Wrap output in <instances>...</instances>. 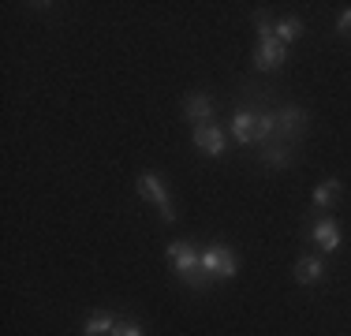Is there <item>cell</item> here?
Returning a JSON list of instances; mask_svg holds the SVG:
<instances>
[{"mask_svg":"<svg viewBox=\"0 0 351 336\" xmlns=\"http://www.w3.org/2000/svg\"><path fill=\"white\" fill-rule=\"evenodd\" d=\"M284 56H288V45H280L277 38H273V41H258V49H254V67L273 71V67L284 64Z\"/></svg>","mask_w":351,"mask_h":336,"instance_id":"30bf717a","label":"cell"},{"mask_svg":"<svg viewBox=\"0 0 351 336\" xmlns=\"http://www.w3.org/2000/svg\"><path fill=\"white\" fill-rule=\"evenodd\" d=\"M191 142H195L202 154H210V157L224 154V131L217 128V123H198V128H191Z\"/></svg>","mask_w":351,"mask_h":336,"instance_id":"5b68a950","label":"cell"},{"mask_svg":"<svg viewBox=\"0 0 351 336\" xmlns=\"http://www.w3.org/2000/svg\"><path fill=\"white\" fill-rule=\"evenodd\" d=\"M265 168H288L295 161V146L291 142H269V146H262V157H258Z\"/></svg>","mask_w":351,"mask_h":336,"instance_id":"8fae6325","label":"cell"},{"mask_svg":"<svg viewBox=\"0 0 351 336\" xmlns=\"http://www.w3.org/2000/svg\"><path fill=\"white\" fill-rule=\"evenodd\" d=\"M108 336H146V333H142L135 322H116V329L108 333Z\"/></svg>","mask_w":351,"mask_h":336,"instance_id":"2e32d148","label":"cell"},{"mask_svg":"<svg viewBox=\"0 0 351 336\" xmlns=\"http://www.w3.org/2000/svg\"><path fill=\"white\" fill-rule=\"evenodd\" d=\"M337 34L340 38H351V8H344V12L337 15Z\"/></svg>","mask_w":351,"mask_h":336,"instance_id":"e0dca14e","label":"cell"},{"mask_svg":"<svg viewBox=\"0 0 351 336\" xmlns=\"http://www.w3.org/2000/svg\"><path fill=\"white\" fill-rule=\"evenodd\" d=\"M277 142V112L273 108H258V146Z\"/></svg>","mask_w":351,"mask_h":336,"instance_id":"7c38bea8","label":"cell"},{"mask_svg":"<svg viewBox=\"0 0 351 336\" xmlns=\"http://www.w3.org/2000/svg\"><path fill=\"white\" fill-rule=\"evenodd\" d=\"M306 235H311L317 247H322V254H332V250H340V228L329 221V217H317Z\"/></svg>","mask_w":351,"mask_h":336,"instance_id":"ba28073f","label":"cell"},{"mask_svg":"<svg viewBox=\"0 0 351 336\" xmlns=\"http://www.w3.org/2000/svg\"><path fill=\"white\" fill-rule=\"evenodd\" d=\"M306 123H311L306 108H299V105H284V108H277V142L303 139Z\"/></svg>","mask_w":351,"mask_h":336,"instance_id":"277c9868","label":"cell"},{"mask_svg":"<svg viewBox=\"0 0 351 336\" xmlns=\"http://www.w3.org/2000/svg\"><path fill=\"white\" fill-rule=\"evenodd\" d=\"M340 191H344V187H340V180H322V183L314 187V206H317V209H329L332 202L340 198Z\"/></svg>","mask_w":351,"mask_h":336,"instance_id":"5bb4252c","label":"cell"},{"mask_svg":"<svg viewBox=\"0 0 351 336\" xmlns=\"http://www.w3.org/2000/svg\"><path fill=\"white\" fill-rule=\"evenodd\" d=\"M183 116H187L195 128H198V123H213V97L210 94H198V90H195V94H187V97H183Z\"/></svg>","mask_w":351,"mask_h":336,"instance_id":"52a82bcc","label":"cell"},{"mask_svg":"<svg viewBox=\"0 0 351 336\" xmlns=\"http://www.w3.org/2000/svg\"><path fill=\"white\" fill-rule=\"evenodd\" d=\"M116 322H120V317H112V314H105V310H97L94 317H90L86 325H82V336H108L116 329Z\"/></svg>","mask_w":351,"mask_h":336,"instance_id":"4fadbf2b","label":"cell"},{"mask_svg":"<svg viewBox=\"0 0 351 336\" xmlns=\"http://www.w3.org/2000/svg\"><path fill=\"white\" fill-rule=\"evenodd\" d=\"M232 139H236L239 146H250V142H258V108L243 105L236 116H232Z\"/></svg>","mask_w":351,"mask_h":336,"instance_id":"8992f818","label":"cell"},{"mask_svg":"<svg viewBox=\"0 0 351 336\" xmlns=\"http://www.w3.org/2000/svg\"><path fill=\"white\" fill-rule=\"evenodd\" d=\"M299 34H303V19H295V15H288V19L277 23V41H280V45H291Z\"/></svg>","mask_w":351,"mask_h":336,"instance_id":"9a60e30c","label":"cell"},{"mask_svg":"<svg viewBox=\"0 0 351 336\" xmlns=\"http://www.w3.org/2000/svg\"><path fill=\"white\" fill-rule=\"evenodd\" d=\"M138 195L149 198L157 209H161V221H165V224L176 221V206H172L169 191H165V180H161L157 172H142V176H138Z\"/></svg>","mask_w":351,"mask_h":336,"instance_id":"3957f363","label":"cell"},{"mask_svg":"<svg viewBox=\"0 0 351 336\" xmlns=\"http://www.w3.org/2000/svg\"><path fill=\"white\" fill-rule=\"evenodd\" d=\"M165 254H169V262L176 265V276H180L183 284H187L191 291H206L210 288V276H206V269H202V250L195 247V243H183V239H176L165 247Z\"/></svg>","mask_w":351,"mask_h":336,"instance_id":"6da1fadb","label":"cell"},{"mask_svg":"<svg viewBox=\"0 0 351 336\" xmlns=\"http://www.w3.org/2000/svg\"><path fill=\"white\" fill-rule=\"evenodd\" d=\"M325 276H329V265H325V258L306 254V258H299V262H295V280L303 284V288H314V284L325 280Z\"/></svg>","mask_w":351,"mask_h":336,"instance_id":"9c48e42d","label":"cell"},{"mask_svg":"<svg viewBox=\"0 0 351 336\" xmlns=\"http://www.w3.org/2000/svg\"><path fill=\"white\" fill-rule=\"evenodd\" d=\"M202 269L210 280H232V276L239 273V258L232 247H224V243H213V247L202 250Z\"/></svg>","mask_w":351,"mask_h":336,"instance_id":"7a4b0ae2","label":"cell"}]
</instances>
